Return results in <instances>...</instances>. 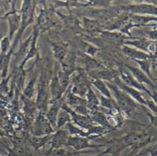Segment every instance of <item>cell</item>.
Wrapping results in <instances>:
<instances>
[{
    "label": "cell",
    "instance_id": "obj_1",
    "mask_svg": "<svg viewBox=\"0 0 157 156\" xmlns=\"http://www.w3.org/2000/svg\"><path fill=\"white\" fill-rule=\"evenodd\" d=\"M48 85V72L43 70L40 77L38 94L36 100V106L40 111V113L44 114L47 111L48 94L47 92Z\"/></svg>",
    "mask_w": 157,
    "mask_h": 156
},
{
    "label": "cell",
    "instance_id": "obj_2",
    "mask_svg": "<svg viewBox=\"0 0 157 156\" xmlns=\"http://www.w3.org/2000/svg\"><path fill=\"white\" fill-rule=\"evenodd\" d=\"M107 85L113 91L120 108H121L127 115L130 116L137 106L135 103L127 95V94L120 90L117 86L110 84H107Z\"/></svg>",
    "mask_w": 157,
    "mask_h": 156
},
{
    "label": "cell",
    "instance_id": "obj_3",
    "mask_svg": "<svg viewBox=\"0 0 157 156\" xmlns=\"http://www.w3.org/2000/svg\"><path fill=\"white\" fill-rule=\"evenodd\" d=\"M33 21V10L31 5V1H25L23 2V9H22V15H21V28L19 30V33L17 36L14 43L10 49V50L13 51V48L18 43V41L20 39L21 35L23 34L25 29L26 27L30 24Z\"/></svg>",
    "mask_w": 157,
    "mask_h": 156
},
{
    "label": "cell",
    "instance_id": "obj_4",
    "mask_svg": "<svg viewBox=\"0 0 157 156\" xmlns=\"http://www.w3.org/2000/svg\"><path fill=\"white\" fill-rule=\"evenodd\" d=\"M90 139L86 137L69 136L66 146L72 148L75 151H82L86 149H95L106 147V145L102 144H91L90 143Z\"/></svg>",
    "mask_w": 157,
    "mask_h": 156
},
{
    "label": "cell",
    "instance_id": "obj_5",
    "mask_svg": "<svg viewBox=\"0 0 157 156\" xmlns=\"http://www.w3.org/2000/svg\"><path fill=\"white\" fill-rule=\"evenodd\" d=\"M53 132L54 129L49 123L44 114L40 113L34 123V136L43 137L49 136Z\"/></svg>",
    "mask_w": 157,
    "mask_h": 156
},
{
    "label": "cell",
    "instance_id": "obj_6",
    "mask_svg": "<svg viewBox=\"0 0 157 156\" xmlns=\"http://www.w3.org/2000/svg\"><path fill=\"white\" fill-rule=\"evenodd\" d=\"M119 74L121 76V78L124 83L126 86L138 90H143L146 92L151 97H152L155 102H157V94L152 95L150 91H149L142 84L137 82L136 80H135L131 76H130L128 73H127L125 71L122 69H120Z\"/></svg>",
    "mask_w": 157,
    "mask_h": 156
},
{
    "label": "cell",
    "instance_id": "obj_7",
    "mask_svg": "<svg viewBox=\"0 0 157 156\" xmlns=\"http://www.w3.org/2000/svg\"><path fill=\"white\" fill-rule=\"evenodd\" d=\"M61 108L70 115L71 118H73L74 122L80 127L86 129L88 130L91 126H93L92 120L88 116H83L76 114L75 111L68 108L66 104L62 105Z\"/></svg>",
    "mask_w": 157,
    "mask_h": 156
},
{
    "label": "cell",
    "instance_id": "obj_8",
    "mask_svg": "<svg viewBox=\"0 0 157 156\" xmlns=\"http://www.w3.org/2000/svg\"><path fill=\"white\" fill-rule=\"evenodd\" d=\"M69 134L67 131L59 129L54 134L51 136L49 143L51 145L50 149L60 148L63 146H66Z\"/></svg>",
    "mask_w": 157,
    "mask_h": 156
},
{
    "label": "cell",
    "instance_id": "obj_9",
    "mask_svg": "<svg viewBox=\"0 0 157 156\" xmlns=\"http://www.w3.org/2000/svg\"><path fill=\"white\" fill-rule=\"evenodd\" d=\"M115 81L118 86L120 87V89H121L122 91H123L125 94H128L130 95H131L133 98H135L136 100H137L140 103L144 105H147V101L145 100L142 97L141 94L137 90L126 86L118 77L115 80Z\"/></svg>",
    "mask_w": 157,
    "mask_h": 156
},
{
    "label": "cell",
    "instance_id": "obj_10",
    "mask_svg": "<svg viewBox=\"0 0 157 156\" xmlns=\"http://www.w3.org/2000/svg\"><path fill=\"white\" fill-rule=\"evenodd\" d=\"M50 89L52 97L51 103L52 104L53 103L62 98V94L64 92L63 89L60 86L58 76L57 75H55L51 80L50 84Z\"/></svg>",
    "mask_w": 157,
    "mask_h": 156
},
{
    "label": "cell",
    "instance_id": "obj_11",
    "mask_svg": "<svg viewBox=\"0 0 157 156\" xmlns=\"http://www.w3.org/2000/svg\"><path fill=\"white\" fill-rule=\"evenodd\" d=\"M62 99L52 103V106L48 111L46 114V117L48 120L51 126L54 128H56V122L58 114L59 113L60 109L62 106Z\"/></svg>",
    "mask_w": 157,
    "mask_h": 156
},
{
    "label": "cell",
    "instance_id": "obj_12",
    "mask_svg": "<svg viewBox=\"0 0 157 156\" xmlns=\"http://www.w3.org/2000/svg\"><path fill=\"white\" fill-rule=\"evenodd\" d=\"M7 19L9 25V38L11 40L14 34L18 29L20 25L21 24V16L17 14L16 12H13L7 16Z\"/></svg>",
    "mask_w": 157,
    "mask_h": 156
},
{
    "label": "cell",
    "instance_id": "obj_13",
    "mask_svg": "<svg viewBox=\"0 0 157 156\" xmlns=\"http://www.w3.org/2000/svg\"><path fill=\"white\" fill-rule=\"evenodd\" d=\"M122 50L127 56L133 59V60H147L152 57L151 55L146 54L138 50H135L127 46H124Z\"/></svg>",
    "mask_w": 157,
    "mask_h": 156
},
{
    "label": "cell",
    "instance_id": "obj_14",
    "mask_svg": "<svg viewBox=\"0 0 157 156\" xmlns=\"http://www.w3.org/2000/svg\"><path fill=\"white\" fill-rule=\"evenodd\" d=\"M127 68L131 71V72L133 74L134 77L136 78V80L139 81L140 84L144 83L149 85V86L152 87H155V85L154 84L152 81L144 73H143L141 69L138 68H136L135 67L129 66V65H126Z\"/></svg>",
    "mask_w": 157,
    "mask_h": 156
},
{
    "label": "cell",
    "instance_id": "obj_15",
    "mask_svg": "<svg viewBox=\"0 0 157 156\" xmlns=\"http://www.w3.org/2000/svg\"><path fill=\"white\" fill-rule=\"evenodd\" d=\"M127 9L133 13L157 15V7L152 5L139 4L136 6H130L127 8Z\"/></svg>",
    "mask_w": 157,
    "mask_h": 156
},
{
    "label": "cell",
    "instance_id": "obj_16",
    "mask_svg": "<svg viewBox=\"0 0 157 156\" xmlns=\"http://www.w3.org/2000/svg\"><path fill=\"white\" fill-rule=\"evenodd\" d=\"M91 152L90 151H74L71 152L67 151L62 148L57 149H49L45 156H75L79 154H84Z\"/></svg>",
    "mask_w": 157,
    "mask_h": 156
},
{
    "label": "cell",
    "instance_id": "obj_17",
    "mask_svg": "<svg viewBox=\"0 0 157 156\" xmlns=\"http://www.w3.org/2000/svg\"><path fill=\"white\" fill-rule=\"evenodd\" d=\"M118 71L114 69H104L99 71L97 74V77L99 80H104L107 81H112L118 77Z\"/></svg>",
    "mask_w": 157,
    "mask_h": 156
},
{
    "label": "cell",
    "instance_id": "obj_18",
    "mask_svg": "<svg viewBox=\"0 0 157 156\" xmlns=\"http://www.w3.org/2000/svg\"><path fill=\"white\" fill-rule=\"evenodd\" d=\"M52 135L36 137L34 136L31 140V145L36 150H39L41 148L43 147L46 144L49 142Z\"/></svg>",
    "mask_w": 157,
    "mask_h": 156
},
{
    "label": "cell",
    "instance_id": "obj_19",
    "mask_svg": "<svg viewBox=\"0 0 157 156\" xmlns=\"http://www.w3.org/2000/svg\"><path fill=\"white\" fill-rule=\"evenodd\" d=\"M68 128V133L70 136H78L82 137H86L90 139H93L88 135L87 132H85L82 129H80L78 128L75 126L71 122H69L67 124Z\"/></svg>",
    "mask_w": 157,
    "mask_h": 156
},
{
    "label": "cell",
    "instance_id": "obj_20",
    "mask_svg": "<svg viewBox=\"0 0 157 156\" xmlns=\"http://www.w3.org/2000/svg\"><path fill=\"white\" fill-rule=\"evenodd\" d=\"M71 116L65 110H62L57 116L56 122V128L59 130L65 124L70 122Z\"/></svg>",
    "mask_w": 157,
    "mask_h": 156
},
{
    "label": "cell",
    "instance_id": "obj_21",
    "mask_svg": "<svg viewBox=\"0 0 157 156\" xmlns=\"http://www.w3.org/2000/svg\"><path fill=\"white\" fill-rule=\"evenodd\" d=\"M92 120L97 123L100 125L101 127H102L106 129L112 128L109 122L107 120L106 116L101 113H95L93 115Z\"/></svg>",
    "mask_w": 157,
    "mask_h": 156
},
{
    "label": "cell",
    "instance_id": "obj_22",
    "mask_svg": "<svg viewBox=\"0 0 157 156\" xmlns=\"http://www.w3.org/2000/svg\"><path fill=\"white\" fill-rule=\"evenodd\" d=\"M25 79V72L23 70V68L19 67L16 69L13 73V80L17 87L20 89L23 88Z\"/></svg>",
    "mask_w": 157,
    "mask_h": 156
},
{
    "label": "cell",
    "instance_id": "obj_23",
    "mask_svg": "<svg viewBox=\"0 0 157 156\" xmlns=\"http://www.w3.org/2000/svg\"><path fill=\"white\" fill-rule=\"evenodd\" d=\"M86 105L91 110H95L99 105V101L94 92L90 87H88L86 93Z\"/></svg>",
    "mask_w": 157,
    "mask_h": 156
},
{
    "label": "cell",
    "instance_id": "obj_24",
    "mask_svg": "<svg viewBox=\"0 0 157 156\" xmlns=\"http://www.w3.org/2000/svg\"><path fill=\"white\" fill-rule=\"evenodd\" d=\"M151 41H148L144 39H138V40H133V41H127L125 42V44L132 45L135 46L141 50H143L146 52H149L148 49Z\"/></svg>",
    "mask_w": 157,
    "mask_h": 156
},
{
    "label": "cell",
    "instance_id": "obj_25",
    "mask_svg": "<svg viewBox=\"0 0 157 156\" xmlns=\"http://www.w3.org/2000/svg\"><path fill=\"white\" fill-rule=\"evenodd\" d=\"M152 20H157V18L154 17H143V16H133L132 17L130 20V24L132 26L136 25H144L147 23L152 21Z\"/></svg>",
    "mask_w": 157,
    "mask_h": 156
},
{
    "label": "cell",
    "instance_id": "obj_26",
    "mask_svg": "<svg viewBox=\"0 0 157 156\" xmlns=\"http://www.w3.org/2000/svg\"><path fill=\"white\" fill-rule=\"evenodd\" d=\"M53 52L55 58L62 63L67 55L65 47L62 45L54 44L53 45Z\"/></svg>",
    "mask_w": 157,
    "mask_h": 156
},
{
    "label": "cell",
    "instance_id": "obj_27",
    "mask_svg": "<svg viewBox=\"0 0 157 156\" xmlns=\"http://www.w3.org/2000/svg\"><path fill=\"white\" fill-rule=\"evenodd\" d=\"M23 98L24 100V111L26 114L29 116H33L37 108L36 103L24 97Z\"/></svg>",
    "mask_w": 157,
    "mask_h": 156
},
{
    "label": "cell",
    "instance_id": "obj_28",
    "mask_svg": "<svg viewBox=\"0 0 157 156\" xmlns=\"http://www.w3.org/2000/svg\"><path fill=\"white\" fill-rule=\"evenodd\" d=\"M93 84L104 96L109 98H111V94L109 90L108 89L105 84L102 80L99 79H96L93 81Z\"/></svg>",
    "mask_w": 157,
    "mask_h": 156
},
{
    "label": "cell",
    "instance_id": "obj_29",
    "mask_svg": "<svg viewBox=\"0 0 157 156\" xmlns=\"http://www.w3.org/2000/svg\"><path fill=\"white\" fill-rule=\"evenodd\" d=\"M36 78L34 77L32 78L29 82L28 83L24 90V97L28 99H31L34 96L35 84H36Z\"/></svg>",
    "mask_w": 157,
    "mask_h": 156
},
{
    "label": "cell",
    "instance_id": "obj_30",
    "mask_svg": "<svg viewBox=\"0 0 157 156\" xmlns=\"http://www.w3.org/2000/svg\"><path fill=\"white\" fill-rule=\"evenodd\" d=\"M83 23L84 28L89 31H96L99 29L100 25L99 23L96 21L91 20L85 18L83 19Z\"/></svg>",
    "mask_w": 157,
    "mask_h": 156
},
{
    "label": "cell",
    "instance_id": "obj_31",
    "mask_svg": "<svg viewBox=\"0 0 157 156\" xmlns=\"http://www.w3.org/2000/svg\"><path fill=\"white\" fill-rule=\"evenodd\" d=\"M140 66L141 71L144 73L150 79L153 80V77L151 73V65L147 60H135Z\"/></svg>",
    "mask_w": 157,
    "mask_h": 156
},
{
    "label": "cell",
    "instance_id": "obj_32",
    "mask_svg": "<svg viewBox=\"0 0 157 156\" xmlns=\"http://www.w3.org/2000/svg\"><path fill=\"white\" fill-rule=\"evenodd\" d=\"M70 74H69L63 71H60L57 76L60 86H62L63 91H65L68 86L69 81H70Z\"/></svg>",
    "mask_w": 157,
    "mask_h": 156
},
{
    "label": "cell",
    "instance_id": "obj_33",
    "mask_svg": "<svg viewBox=\"0 0 157 156\" xmlns=\"http://www.w3.org/2000/svg\"><path fill=\"white\" fill-rule=\"evenodd\" d=\"M68 103L71 105L74 106H86V102L84 100L75 96L73 94H70L68 95Z\"/></svg>",
    "mask_w": 157,
    "mask_h": 156
},
{
    "label": "cell",
    "instance_id": "obj_34",
    "mask_svg": "<svg viewBox=\"0 0 157 156\" xmlns=\"http://www.w3.org/2000/svg\"><path fill=\"white\" fill-rule=\"evenodd\" d=\"M102 37L107 39H110L112 41H120L124 39V37L121 34L117 32H111L108 31L101 32Z\"/></svg>",
    "mask_w": 157,
    "mask_h": 156
},
{
    "label": "cell",
    "instance_id": "obj_35",
    "mask_svg": "<svg viewBox=\"0 0 157 156\" xmlns=\"http://www.w3.org/2000/svg\"><path fill=\"white\" fill-rule=\"evenodd\" d=\"M85 65L86 66L87 69L90 70L96 69L102 67V66L100 63H99L98 61L89 57H86L85 59Z\"/></svg>",
    "mask_w": 157,
    "mask_h": 156
},
{
    "label": "cell",
    "instance_id": "obj_36",
    "mask_svg": "<svg viewBox=\"0 0 157 156\" xmlns=\"http://www.w3.org/2000/svg\"><path fill=\"white\" fill-rule=\"evenodd\" d=\"M10 41L9 37H5L0 41V49L1 50L2 54H6L7 52L9 46H10Z\"/></svg>",
    "mask_w": 157,
    "mask_h": 156
},
{
    "label": "cell",
    "instance_id": "obj_37",
    "mask_svg": "<svg viewBox=\"0 0 157 156\" xmlns=\"http://www.w3.org/2000/svg\"><path fill=\"white\" fill-rule=\"evenodd\" d=\"M86 77L84 73H81L78 76L73 78V82L75 86H85L86 82Z\"/></svg>",
    "mask_w": 157,
    "mask_h": 156
},
{
    "label": "cell",
    "instance_id": "obj_38",
    "mask_svg": "<svg viewBox=\"0 0 157 156\" xmlns=\"http://www.w3.org/2000/svg\"><path fill=\"white\" fill-rule=\"evenodd\" d=\"M101 105L103 107H105V108L110 109V110L112 109L113 105H112V102L110 98L101 96Z\"/></svg>",
    "mask_w": 157,
    "mask_h": 156
},
{
    "label": "cell",
    "instance_id": "obj_39",
    "mask_svg": "<svg viewBox=\"0 0 157 156\" xmlns=\"http://www.w3.org/2000/svg\"><path fill=\"white\" fill-rule=\"evenodd\" d=\"M76 114L83 116H88V110L86 108L85 106H78L76 107L75 111Z\"/></svg>",
    "mask_w": 157,
    "mask_h": 156
},
{
    "label": "cell",
    "instance_id": "obj_40",
    "mask_svg": "<svg viewBox=\"0 0 157 156\" xmlns=\"http://www.w3.org/2000/svg\"><path fill=\"white\" fill-rule=\"evenodd\" d=\"M84 50L87 54H89L91 56H94V54L98 52V49L88 44H85Z\"/></svg>",
    "mask_w": 157,
    "mask_h": 156
},
{
    "label": "cell",
    "instance_id": "obj_41",
    "mask_svg": "<svg viewBox=\"0 0 157 156\" xmlns=\"http://www.w3.org/2000/svg\"><path fill=\"white\" fill-rule=\"evenodd\" d=\"M110 154V148H109V147H108L107 149L105 150V151H104L102 153H100V154H98V155L93 156H104V155H105V154ZM82 154H79L76 155L75 156H83V155H82Z\"/></svg>",
    "mask_w": 157,
    "mask_h": 156
},
{
    "label": "cell",
    "instance_id": "obj_42",
    "mask_svg": "<svg viewBox=\"0 0 157 156\" xmlns=\"http://www.w3.org/2000/svg\"><path fill=\"white\" fill-rule=\"evenodd\" d=\"M6 136H7V134L6 133V132L2 129H0V137H4Z\"/></svg>",
    "mask_w": 157,
    "mask_h": 156
},
{
    "label": "cell",
    "instance_id": "obj_43",
    "mask_svg": "<svg viewBox=\"0 0 157 156\" xmlns=\"http://www.w3.org/2000/svg\"><path fill=\"white\" fill-rule=\"evenodd\" d=\"M135 151V150H133L132 151V153H130V155L128 156H141V153H140V154H134V152Z\"/></svg>",
    "mask_w": 157,
    "mask_h": 156
}]
</instances>
